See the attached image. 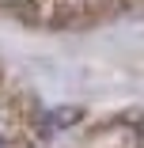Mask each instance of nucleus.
Returning <instances> with one entry per match:
<instances>
[{
	"mask_svg": "<svg viewBox=\"0 0 144 148\" xmlns=\"http://www.w3.org/2000/svg\"><path fill=\"white\" fill-rule=\"evenodd\" d=\"M0 148H4V137H0Z\"/></svg>",
	"mask_w": 144,
	"mask_h": 148,
	"instance_id": "nucleus-1",
	"label": "nucleus"
}]
</instances>
